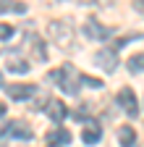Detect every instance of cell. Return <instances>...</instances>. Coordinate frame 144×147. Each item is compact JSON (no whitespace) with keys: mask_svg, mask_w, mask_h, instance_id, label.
<instances>
[{"mask_svg":"<svg viewBox=\"0 0 144 147\" xmlns=\"http://www.w3.org/2000/svg\"><path fill=\"white\" fill-rule=\"evenodd\" d=\"M0 87H5V84H3V74H0Z\"/></svg>","mask_w":144,"mask_h":147,"instance_id":"obj_20","label":"cell"},{"mask_svg":"<svg viewBox=\"0 0 144 147\" xmlns=\"http://www.w3.org/2000/svg\"><path fill=\"white\" fill-rule=\"evenodd\" d=\"M50 79L55 82L66 95H76V92H79V84H81V76L76 74V68L71 66V63H63L58 71H50Z\"/></svg>","mask_w":144,"mask_h":147,"instance_id":"obj_1","label":"cell"},{"mask_svg":"<svg viewBox=\"0 0 144 147\" xmlns=\"http://www.w3.org/2000/svg\"><path fill=\"white\" fill-rule=\"evenodd\" d=\"M84 32H86V37H92V40H107V37H113V34H115V29H110V26H102V24L97 21V18H86Z\"/></svg>","mask_w":144,"mask_h":147,"instance_id":"obj_6","label":"cell"},{"mask_svg":"<svg viewBox=\"0 0 144 147\" xmlns=\"http://www.w3.org/2000/svg\"><path fill=\"white\" fill-rule=\"evenodd\" d=\"M8 37H13V26L11 24H0V40H8Z\"/></svg>","mask_w":144,"mask_h":147,"instance_id":"obj_17","label":"cell"},{"mask_svg":"<svg viewBox=\"0 0 144 147\" xmlns=\"http://www.w3.org/2000/svg\"><path fill=\"white\" fill-rule=\"evenodd\" d=\"M118 105L126 110V116H129V118H136L139 116V102H136V95H134L131 87H123L118 92Z\"/></svg>","mask_w":144,"mask_h":147,"instance_id":"obj_3","label":"cell"},{"mask_svg":"<svg viewBox=\"0 0 144 147\" xmlns=\"http://www.w3.org/2000/svg\"><path fill=\"white\" fill-rule=\"evenodd\" d=\"M134 8H136L139 13H144V0H139V3H134Z\"/></svg>","mask_w":144,"mask_h":147,"instance_id":"obj_18","label":"cell"},{"mask_svg":"<svg viewBox=\"0 0 144 147\" xmlns=\"http://www.w3.org/2000/svg\"><path fill=\"white\" fill-rule=\"evenodd\" d=\"M3 134H5V137H13V139H31V137H34V131L29 129V123L21 121V118L8 121V123L3 126Z\"/></svg>","mask_w":144,"mask_h":147,"instance_id":"obj_5","label":"cell"},{"mask_svg":"<svg viewBox=\"0 0 144 147\" xmlns=\"http://www.w3.org/2000/svg\"><path fill=\"white\" fill-rule=\"evenodd\" d=\"M126 66H129V71H131V74H139V71H144V53H139V55H131Z\"/></svg>","mask_w":144,"mask_h":147,"instance_id":"obj_15","label":"cell"},{"mask_svg":"<svg viewBox=\"0 0 144 147\" xmlns=\"http://www.w3.org/2000/svg\"><path fill=\"white\" fill-rule=\"evenodd\" d=\"M26 42H29V47L34 50L37 61H47V50H45V42H42V37H37V34H26Z\"/></svg>","mask_w":144,"mask_h":147,"instance_id":"obj_9","label":"cell"},{"mask_svg":"<svg viewBox=\"0 0 144 147\" xmlns=\"http://www.w3.org/2000/svg\"><path fill=\"white\" fill-rule=\"evenodd\" d=\"M81 84H86V87H92V89H102V87H105V84H102L100 79H94V76H86V74L81 76Z\"/></svg>","mask_w":144,"mask_h":147,"instance_id":"obj_16","label":"cell"},{"mask_svg":"<svg viewBox=\"0 0 144 147\" xmlns=\"http://www.w3.org/2000/svg\"><path fill=\"white\" fill-rule=\"evenodd\" d=\"M47 116L55 121V123H60V121L68 116V108H66L60 100H50V102H47Z\"/></svg>","mask_w":144,"mask_h":147,"instance_id":"obj_8","label":"cell"},{"mask_svg":"<svg viewBox=\"0 0 144 147\" xmlns=\"http://www.w3.org/2000/svg\"><path fill=\"white\" fill-rule=\"evenodd\" d=\"M81 139H84V144H97L102 139V129L97 123H89L84 131H81Z\"/></svg>","mask_w":144,"mask_h":147,"instance_id":"obj_11","label":"cell"},{"mask_svg":"<svg viewBox=\"0 0 144 147\" xmlns=\"http://www.w3.org/2000/svg\"><path fill=\"white\" fill-rule=\"evenodd\" d=\"M118 142H121V147H134V142H136V131H134L129 123L118 126Z\"/></svg>","mask_w":144,"mask_h":147,"instance_id":"obj_10","label":"cell"},{"mask_svg":"<svg viewBox=\"0 0 144 147\" xmlns=\"http://www.w3.org/2000/svg\"><path fill=\"white\" fill-rule=\"evenodd\" d=\"M94 63H97L105 74H113V71L118 68V53H115L113 47H102V50H97V55H94Z\"/></svg>","mask_w":144,"mask_h":147,"instance_id":"obj_4","label":"cell"},{"mask_svg":"<svg viewBox=\"0 0 144 147\" xmlns=\"http://www.w3.org/2000/svg\"><path fill=\"white\" fill-rule=\"evenodd\" d=\"M26 13V3H11V0H0V13Z\"/></svg>","mask_w":144,"mask_h":147,"instance_id":"obj_13","label":"cell"},{"mask_svg":"<svg viewBox=\"0 0 144 147\" xmlns=\"http://www.w3.org/2000/svg\"><path fill=\"white\" fill-rule=\"evenodd\" d=\"M8 71H13V74H29V63L21 61V58H11L8 61Z\"/></svg>","mask_w":144,"mask_h":147,"instance_id":"obj_14","label":"cell"},{"mask_svg":"<svg viewBox=\"0 0 144 147\" xmlns=\"http://www.w3.org/2000/svg\"><path fill=\"white\" fill-rule=\"evenodd\" d=\"M47 142H50V147H63V144L71 142V134L66 131V129H55V131L47 134Z\"/></svg>","mask_w":144,"mask_h":147,"instance_id":"obj_12","label":"cell"},{"mask_svg":"<svg viewBox=\"0 0 144 147\" xmlns=\"http://www.w3.org/2000/svg\"><path fill=\"white\" fill-rule=\"evenodd\" d=\"M5 92L11 100H29L37 92V87L34 84H11V87H5Z\"/></svg>","mask_w":144,"mask_h":147,"instance_id":"obj_7","label":"cell"},{"mask_svg":"<svg viewBox=\"0 0 144 147\" xmlns=\"http://www.w3.org/2000/svg\"><path fill=\"white\" fill-rule=\"evenodd\" d=\"M0 116H5V105L3 102H0Z\"/></svg>","mask_w":144,"mask_h":147,"instance_id":"obj_19","label":"cell"},{"mask_svg":"<svg viewBox=\"0 0 144 147\" xmlns=\"http://www.w3.org/2000/svg\"><path fill=\"white\" fill-rule=\"evenodd\" d=\"M50 37L55 40V45L60 47V50H71L74 47V29H71L66 21H52L50 24Z\"/></svg>","mask_w":144,"mask_h":147,"instance_id":"obj_2","label":"cell"}]
</instances>
